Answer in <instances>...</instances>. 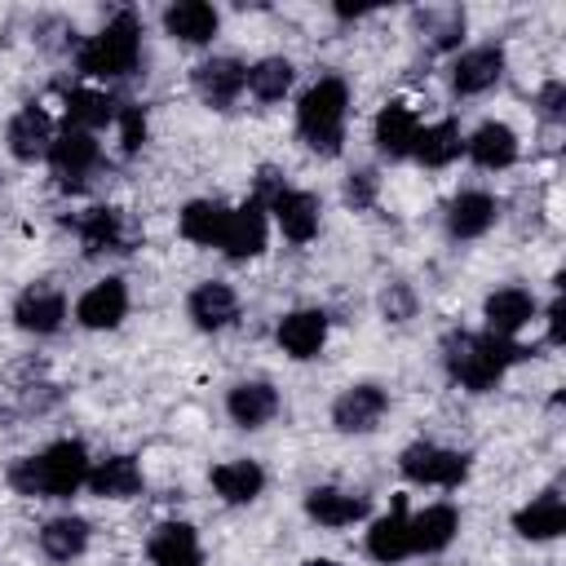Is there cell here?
<instances>
[{
    "mask_svg": "<svg viewBox=\"0 0 566 566\" xmlns=\"http://www.w3.org/2000/svg\"><path fill=\"white\" fill-rule=\"evenodd\" d=\"M526 358H531L526 345L491 336V332H447V340H442V367L469 394H491L509 376V367H517Z\"/></svg>",
    "mask_w": 566,
    "mask_h": 566,
    "instance_id": "obj_1",
    "label": "cell"
},
{
    "mask_svg": "<svg viewBox=\"0 0 566 566\" xmlns=\"http://www.w3.org/2000/svg\"><path fill=\"white\" fill-rule=\"evenodd\" d=\"M88 464H93V455L80 438H57L35 455L13 460L9 486L18 495H31V500H71L84 486Z\"/></svg>",
    "mask_w": 566,
    "mask_h": 566,
    "instance_id": "obj_2",
    "label": "cell"
},
{
    "mask_svg": "<svg viewBox=\"0 0 566 566\" xmlns=\"http://www.w3.org/2000/svg\"><path fill=\"white\" fill-rule=\"evenodd\" d=\"M345 119H349V84L332 71L318 75L296 97V133L323 159H336L345 150Z\"/></svg>",
    "mask_w": 566,
    "mask_h": 566,
    "instance_id": "obj_3",
    "label": "cell"
},
{
    "mask_svg": "<svg viewBox=\"0 0 566 566\" xmlns=\"http://www.w3.org/2000/svg\"><path fill=\"white\" fill-rule=\"evenodd\" d=\"M75 66L88 75V80H124L142 66V22L133 9H119L115 18H106L102 31H93L80 53H75Z\"/></svg>",
    "mask_w": 566,
    "mask_h": 566,
    "instance_id": "obj_4",
    "label": "cell"
},
{
    "mask_svg": "<svg viewBox=\"0 0 566 566\" xmlns=\"http://www.w3.org/2000/svg\"><path fill=\"white\" fill-rule=\"evenodd\" d=\"M252 199L265 203V212L279 221V230H283L287 243H310V239L318 234V221H323V203H318V195H314V190H296V186H287L279 168L265 164V168L256 172V190H252Z\"/></svg>",
    "mask_w": 566,
    "mask_h": 566,
    "instance_id": "obj_5",
    "label": "cell"
},
{
    "mask_svg": "<svg viewBox=\"0 0 566 566\" xmlns=\"http://www.w3.org/2000/svg\"><path fill=\"white\" fill-rule=\"evenodd\" d=\"M398 469L416 486L455 491L469 478L473 460H469V451H451V447H438V442H411V447L398 451Z\"/></svg>",
    "mask_w": 566,
    "mask_h": 566,
    "instance_id": "obj_6",
    "label": "cell"
},
{
    "mask_svg": "<svg viewBox=\"0 0 566 566\" xmlns=\"http://www.w3.org/2000/svg\"><path fill=\"white\" fill-rule=\"evenodd\" d=\"M66 226L75 230V239L84 243L88 256H102V252H133L142 243V230L111 203H97V208H84L75 217H66Z\"/></svg>",
    "mask_w": 566,
    "mask_h": 566,
    "instance_id": "obj_7",
    "label": "cell"
},
{
    "mask_svg": "<svg viewBox=\"0 0 566 566\" xmlns=\"http://www.w3.org/2000/svg\"><path fill=\"white\" fill-rule=\"evenodd\" d=\"M49 168H53V177H57V186H66V190H80L93 172H97V164H102V142H97V133H84V128H66V133H57L53 137V146H49Z\"/></svg>",
    "mask_w": 566,
    "mask_h": 566,
    "instance_id": "obj_8",
    "label": "cell"
},
{
    "mask_svg": "<svg viewBox=\"0 0 566 566\" xmlns=\"http://www.w3.org/2000/svg\"><path fill=\"white\" fill-rule=\"evenodd\" d=\"M389 411V389L376 385V380H358V385H345L332 402V429L336 433H371L380 429Z\"/></svg>",
    "mask_w": 566,
    "mask_h": 566,
    "instance_id": "obj_9",
    "label": "cell"
},
{
    "mask_svg": "<svg viewBox=\"0 0 566 566\" xmlns=\"http://www.w3.org/2000/svg\"><path fill=\"white\" fill-rule=\"evenodd\" d=\"M265 243H270V212H265L261 199L248 195L243 203L230 208V217H226V234H221L217 248H221L230 261H252V256L265 252Z\"/></svg>",
    "mask_w": 566,
    "mask_h": 566,
    "instance_id": "obj_10",
    "label": "cell"
},
{
    "mask_svg": "<svg viewBox=\"0 0 566 566\" xmlns=\"http://www.w3.org/2000/svg\"><path fill=\"white\" fill-rule=\"evenodd\" d=\"M13 323H18L22 332H31V336H53V332H62V323H66V292H62L57 283H49V279L27 283V287L18 292V301H13Z\"/></svg>",
    "mask_w": 566,
    "mask_h": 566,
    "instance_id": "obj_11",
    "label": "cell"
},
{
    "mask_svg": "<svg viewBox=\"0 0 566 566\" xmlns=\"http://www.w3.org/2000/svg\"><path fill=\"white\" fill-rule=\"evenodd\" d=\"M327 332H332L327 310H318V305H301V310H287V314L279 318L274 340H279V349H283L287 358L310 363V358H318V354H323Z\"/></svg>",
    "mask_w": 566,
    "mask_h": 566,
    "instance_id": "obj_12",
    "label": "cell"
},
{
    "mask_svg": "<svg viewBox=\"0 0 566 566\" xmlns=\"http://www.w3.org/2000/svg\"><path fill=\"white\" fill-rule=\"evenodd\" d=\"M128 318V283L119 274H106L97 279L93 287L80 292L75 301V323L88 327V332H111Z\"/></svg>",
    "mask_w": 566,
    "mask_h": 566,
    "instance_id": "obj_13",
    "label": "cell"
},
{
    "mask_svg": "<svg viewBox=\"0 0 566 566\" xmlns=\"http://www.w3.org/2000/svg\"><path fill=\"white\" fill-rule=\"evenodd\" d=\"M504 66H509L504 44H473V49L455 53V62H451V88L460 97H478V93H486V88H495L504 80Z\"/></svg>",
    "mask_w": 566,
    "mask_h": 566,
    "instance_id": "obj_14",
    "label": "cell"
},
{
    "mask_svg": "<svg viewBox=\"0 0 566 566\" xmlns=\"http://www.w3.org/2000/svg\"><path fill=\"white\" fill-rule=\"evenodd\" d=\"M190 84L212 111H230L239 102V93L248 88V62H239V57H203L190 71Z\"/></svg>",
    "mask_w": 566,
    "mask_h": 566,
    "instance_id": "obj_15",
    "label": "cell"
},
{
    "mask_svg": "<svg viewBox=\"0 0 566 566\" xmlns=\"http://www.w3.org/2000/svg\"><path fill=\"white\" fill-rule=\"evenodd\" d=\"M535 314H539V301H535L526 287L509 283V287L486 292V301H482V318H486V327H482V332L504 336V340H517V332L531 327Z\"/></svg>",
    "mask_w": 566,
    "mask_h": 566,
    "instance_id": "obj_16",
    "label": "cell"
},
{
    "mask_svg": "<svg viewBox=\"0 0 566 566\" xmlns=\"http://www.w3.org/2000/svg\"><path fill=\"white\" fill-rule=\"evenodd\" d=\"M186 318L199 332H226V327L239 323V292L230 283H221V279H203L186 296Z\"/></svg>",
    "mask_w": 566,
    "mask_h": 566,
    "instance_id": "obj_17",
    "label": "cell"
},
{
    "mask_svg": "<svg viewBox=\"0 0 566 566\" xmlns=\"http://www.w3.org/2000/svg\"><path fill=\"white\" fill-rule=\"evenodd\" d=\"M4 146L18 164H35L49 155L53 146V119L40 102H27L22 111H13V119L4 124Z\"/></svg>",
    "mask_w": 566,
    "mask_h": 566,
    "instance_id": "obj_18",
    "label": "cell"
},
{
    "mask_svg": "<svg viewBox=\"0 0 566 566\" xmlns=\"http://www.w3.org/2000/svg\"><path fill=\"white\" fill-rule=\"evenodd\" d=\"M367 513H371V500L363 491H345V486H310L305 491V517L327 531H345V526L363 522Z\"/></svg>",
    "mask_w": 566,
    "mask_h": 566,
    "instance_id": "obj_19",
    "label": "cell"
},
{
    "mask_svg": "<svg viewBox=\"0 0 566 566\" xmlns=\"http://www.w3.org/2000/svg\"><path fill=\"white\" fill-rule=\"evenodd\" d=\"M407 522H411V513H407V500L398 495L394 509L380 513V517L367 526V539H363L367 557L380 562V566H398V562H407V557H411V526H407Z\"/></svg>",
    "mask_w": 566,
    "mask_h": 566,
    "instance_id": "obj_20",
    "label": "cell"
},
{
    "mask_svg": "<svg viewBox=\"0 0 566 566\" xmlns=\"http://www.w3.org/2000/svg\"><path fill=\"white\" fill-rule=\"evenodd\" d=\"M420 111L411 102H385L371 119V142L380 155L389 159H411V146H416V133H420Z\"/></svg>",
    "mask_w": 566,
    "mask_h": 566,
    "instance_id": "obj_21",
    "label": "cell"
},
{
    "mask_svg": "<svg viewBox=\"0 0 566 566\" xmlns=\"http://www.w3.org/2000/svg\"><path fill=\"white\" fill-rule=\"evenodd\" d=\"M464 155H469L478 168H486V172H504V168L517 164L522 142H517V133H513L504 119H482V124L464 137Z\"/></svg>",
    "mask_w": 566,
    "mask_h": 566,
    "instance_id": "obj_22",
    "label": "cell"
},
{
    "mask_svg": "<svg viewBox=\"0 0 566 566\" xmlns=\"http://www.w3.org/2000/svg\"><path fill=\"white\" fill-rule=\"evenodd\" d=\"M217 31H221V13L208 0H177L164 9V35H172L177 44L203 49L217 40Z\"/></svg>",
    "mask_w": 566,
    "mask_h": 566,
    "instance_id": "obj_23",
    "label": "cell"
},
{
    "mask_svg": "<svg viewBox=\"0 0 566 566\" xmlns=\"http://www.w3.org/2000/svg\"><path fill=\"white\" fill-rule=\"evenodd\" d=\"M279 407H283V398H279V389L270 380H239L226 394V416L239 429H265L279 416Z\"/></svg>",
    "mask_w": 566,
    "mask_h": 566,
    "instance_id": "obj_24",
    "label": "cell"
},
{
    "mask_svg": "<svg viewBox=\"0 0 566 566\" xmlns=\"http://www.w3.org/2000/svg\"><path fill=\"white\" fill-rule=\"evenodd\" d=\"M513 531H517L522 539H531V544L557 539V535L566 531V500H562V491L548 486V491L531 495V500L513 513Z\"/></svg>",
    "mask_w": 566,
    "mask_h": 566,
    "instance_id": "obj_25",
    "label": "cell"
},
{
    "mask_svg": "<svg viewBox=\"0 0 566 566\" xmlns=\"http://www.w3.org/2000/svg\"><path fill=\"white\" fill-rule=\"evenodd\" d=\"M84 486H88L97 500H133V495H142L146 473H142V464H137L133 455H102V460L88 464Z\"/></svg>",
    "mask_w": 566,
    "mask_h": 566,
    "instance_id": "obj_26",
    "label": "cell"
},
{
    "mask_svg": "<svg viewBox=\"0 0 566 566\" xmlns=\"http://www.w3.org/2000/svg\"><path fill=\"white\" fill-rule=\"evenodd\" d=\"M150 566H203V544L190 522H159L146 539Z\"/></svg>",
    "mask_w": 566,
    "mask_h": 566,
    "instance_id": "obj_27",
    "label": "cell"
},
{
    "mask_svg": "<svg viewBox=\"0 0 566 566\" xmlns=\"http://www.w3.org/2000/svg\"><path fill=\"white\" fill-rule=\"evenodd\" d=\"M500 217V203L491 190H460L451 203H447V234L451 239H482Z\"/></svg>",
    "mask_w": 566,
    "mask_h": 566,
    "instance_id": "obj_28",
    "label": "cell"
},
{
    "mask_svg": "<svg viewBox=\"0 0 566 566\" xmlns=\"http://www.w3.org/2000/svg\"><path fill=\"white\" fill-rule=\"evenodd\" d=\"M411 557L416 553H442V548H451V539H455V531H460V509L455 504H447V500H438V504H424L420 513H411Z\"/></svg>",
    "mask_w": 566,
    "mask_h": 566,
    "instance_id": "obj_29",
    "label": "cell"
},
{
    "mask_svg": "<svg viewBox=\"0 0 566 566\" xmlns=\"http://www.w3.org/2000/svg\"><path fill=\"white\" fill-rule=\"evenodd\" d=\"M208 482H212V491H217L226 504H252V500L265 491V469H261L256 460L239 455V460H221V464H212Z\"/></svg>",
    "mask_w": 566,
    "mask_h": 566,
    "instance_id": "obj_30",
    "label": "cell"
},
{
    "mask_svg": "<svg viewBox=\"0 0 566 566\" xmlns=\"http://www.w3.org/2000/svg\"><path fill=\"white\" fill-rule=\"evenodd\" d=\"M464 155V133L455 119H433V124H420L416 133V146H411V159L420 168H447Z\"/></svg>",
    "mask_w": 566,
    "mask_h": 566,
    "instance_id": "obj_31",
    "label": "cell"
},
{
    "mask_svg": "<svg viewBox=\"0 0 566 566\" xmlns=\"http://www.w3.org/2000/svg\"><path fill=\"white\" fill-rule=\"evenodd\" d=\"M88 539H93V526L80 513H57V517H49L40 526V553L49 562H75V557H84Z\"/></svg>",
    "mask_w": 566,
    "mask_h": 566,
    "instance_id": "obj_32",
    "label": "cell"
},
{
    "mask_svg": "<svg viewBox=\"0 0 566 566\" xmlns=\"http://www.w3.org/2000/svg\"><path fill=\"white\" fill-rule=\"evenodd\" d=\"M226 217H230V203H221V199H190L177 212V230H181V239H190L199 248H217L221 234H226Z\"/></svg>",
    "mask_w": 566,
    "mask_h": 566,
    "instance_id": "obj_33",
    "label": "cell"
},
{
    "mask_svg": "<svg viewBox=\"0 0 566 566\" xmlns=\"http://www.w3.org/2000/svg\"><path fill=\"white\" fill-rule=\"evenodd\" d=\"M411 22H416L420 40H424L433 53H451V49H460L464 27H469V18H464V9H460V4H442V9H416V13H411Z\"/></svg>",
    "mask_w": 566,
    "mask_h": 566,
    "instance_id": "obj_34",
    "label": "cell"
},
{
    "mask_svg": "<svg viewBox=\"0 0 566 566\" xmlns=\"http://www.w3.org/2000/svg\"><path fill=\"white\" fill-rule=\"evenodd\" d=\"M115 111H119V102L102 88H71L66 93V128L97 133V128L115 124Z\"/></svg>",
    "mask_w": 566,
    "mask_h": 566,
    "instance_id": "obj_35",
    "label": "cell"
},
{
    "mask_svg": "<svg viewBox=\"0 0 566 566\" xmlns=\"http://www.w3.org/2000/svg\"><path fill=\"white\" fill-rule=\"evenodd\" d=\"M292 84H296V66H292L287 57H279V53L248 66V93H252L256 102H265V106L283 102V97L292 93Z\"/></svg>",
    "mask_w": 566,
    "mask_h": 566,
    "instance_id": "obj_36",
    "label": "cell"
},
{
    "mask_svg": "<svg viewBox=\"0 0 566 566\" xmlns=\"http://www.w3.org/2000/svg\"><path fill=\"white\" fill-rule=\"evenodd\" d=\"M115 128H119V150H124V155H137L142 142H146V111L133 106V102H119Z\"/></svg>",
    "mask_w": 566,
    "mask_h": 566,
    "instance_id": "obj_37",
    "label": "cell"
},
{
    "mask_svg": "<svg viewBox=\"0 0 566 566\" xmlns=\"http://www.w3.org/2000/svg\"><path fill=\"white\" fill-rule=\"evenodd\" d=\"M380 310H385L389 323H407V318L416 314V292H411L407 283H389V287L380 292Z\"/></svg>",
    "mask_w": 566,
    "mask_h": 566,
    "instance_id": "obj_38",
    "label": "cell"
},
{
    "mask_svg": "<svg viewBox=\"0 0 566 566\" xmlns=\"http://www.w3.org/2000/svg\"><path fill=\"white\" fill-rule=\"evenodd\" d=\"M376 186H380V177L371 172V168H358V172H349V181H345V203L349 208H371L376 203Z\"/></svg>",
    "mask_w": 566,
    "mask_h": 566,
    "instance_id": "obj_39",
    "label": "cell"
},
{
    "mask_svg": "<svg viewBox=\"0 0 566 566\" xmlns=\"http://www.w3.org/2000/svg\"><path fill=\"white\" fill-rule=\"evenodd\" d=\"M535 106H539V115L548 119V124H557V119H566V84L553 75V80H544L539 84V93H535Z\"/></svg>",
    "mask_w": 566,
    "mask_h": 566,
    "instance_id": "obj_40",
    "label": "cell"
},
{
    "mask_svg": "<svg viewBox=\"0 0 566 566\" xmlns=\"http://www.w3.org/2000/svg\"><path fill=\"white\" fill-rule=\"evenodd\" d=\"M548 345H562V296L548 305Z\"/></svg>",
    "mask_w": 566,
    "mask_h": 566,
    "instance_id": "obj_41",
    "label": "cell"
},
{
    "mask_svg": "<svg viewBox=\"0 0 566 566\" xmlns=\"http://www.w3.org/2000/svg\"><path fill=\"white\" fill-rule=\"evenodd\" d=\"M301 566H340V562H332V557H310V562H301Z\"/></svg>",
    "mask_w": 566,
    "mask_h": 566,
    "instance_id": "obj_42",
    "label": "cell"
}]
</instances>
